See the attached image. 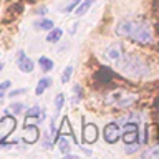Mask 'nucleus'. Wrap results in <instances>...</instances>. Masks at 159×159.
Instances as JSON below:
<instances>
[{"instance_id": "obj_1", "label": "nucleus", "mask_w": 159, "mask_h": 159, "mask_svg": "<svg viewBox=\"0 0 159 159\" xmlns=\"http://www.w3.org/2000/svg\"><path fill=\"white\" fill-rule=\"evenodd\" d=\"M116 35L123 38H133L141 43L152 42V30L144 22H134V20H121L116 25Z\"/></svg>"}, {"instance_id": "obj_2", "label": "nucleus", "mask_w": 159, "mask_h": 159, "mask_svg": "<svg viewBox=\"0 0 159 159\" xmlns=\"http://www.w3.org/2000/svg\"><path fill=\"white\" fill-rule=\"evenodd\" d=\"M116 68L119 70L121 73H124L126 76H131V78H144L149 75V68L148 65L143 61L141 58L138 57H133V55H124L116 60Z\"/></svg>"}, {"instance_id": "obj_3", "label": "nucleus", "mask_w": 159, "mask_h": 159, "mask_svg": "<svg viewBox=\"0 0 159 159\" xmlns=\"http://www.w3.org/2000/svg\"><path fill=\"white\" fill-rule=\"evenodd\" d=\"M123 129L124 133H121V138L124 144H128V146H131L133 144H138V136H139V129H138V123H124L123 124Z\"/></svg>"}, {"instance_id": "obj_4", "label": "nucleus", "mask_w": 159, "mask_h": 159, "mask_svg": "<svg viewBox=\"0 0 159 159\" xmlns=\"http://www.w3.org/2000/svg\"><path fill=\"white\" fill-rule=\"evenodd\" d=\"M103 136H104V141L108 144H114L119 141V138H121V129H119V124L118 123H108L106 126H104V131H103Z\"/></svg>"}, {"instance_id": "obj_5", "label": "nucleus", "mask_w": 159, "mask_h": 159, "mask_svg": "<svg viewBox=\"0 0 159 159\" xmlns=\"http://www.w3.org/2000/svg\"><path fill=\"white\" fill-rule=\"evenodd\" d=\"M96 139H98V128H96V124H93V123L84 124V126H83V141L86 144H93Z\"/></svg>"}, {"instance_id": "obj_6", "label": "nucleus", "mask_w": 159, "mask_h": 159, "mask_svg": "<svg viewBox=\"0 0 159 159\" xmlns=\"http://www.w3.org/2000/svg\"><path fill=\"white\" fill-rule=\"evenodd\" d=\"M17 63H18V68H20V71H22V73H32L33 68H35L33 61H32V60H30L23 52H18Z\"/></svg>"}, {"instance_id": "obj_7", "label": "nucleus", "mask_w": 159, "mask_h": 159, "mask_svg": "<svg viewBox=\"0 0 159 159\" xmlns=\"http://www.w3.org/2000/svg\"><path fill=\"white\" fill-rule=\"evenodd\" d=\"M25 138H23V141L27 143V144H33V143H37V139H38V128L35 126V124H27L25 123Z\"/></svg>"}, {"instance_id": "obj_8", "label": "nucleus", "mask_w": 159, "mask_h": 159, "mask_svg": "<svg viewBox=\"0 0 159 159\" xmlns=\"http://www.w3.org/2000/svg\"><path fill=\"white\" fill-rule=\"evenodd\" d=\"M104 53H106V58L108 60L116 61V60H119V58L123 57V47H121V43H114V45H111V47H108Z\"/></svg>"}, {"instance_id": "obj_9", "label": "nucleus", "mask_w": 159, "mask_h": 159, "mask_svg": "<svg viewBox=\"0 0 159 159\" xmlns=\"http://www.w3.org/2000/svg\"><path fill=\"white\" fill-rule=\"evenodd\" d=\"M52 83H53V80H52V78H42V80L38 81L37 88H35V94H37V96H40V94H43L45 89L52 86Z\"/></svg>"}, {"instance_id": "obj_10", "label": "nucleus", "mask_w": 159, "mask_h": 159, "mask_svg": "<svg viewBox=\"0 0 159 159\" xmlns=\"http://www.w3.org/2000/svg\"><path fill=\"white\" fill-rule=\"evenodd\" d=\"M96 2V0H83V2H80L78 3V7H76V10H75V13L78 15V17H81V15H84L89 10V7Z\"/></svg>"}, {"instance_id": "obj_11", "label": "nucleus", "mask_w": 159, "mask_h": 159, "mask_svg": "<svg viewBox=\"0 0 159 159\" xmlns=\"http://www.w3.org/2000/svg\"><path fill=\"white\" fill-rule=\"evenodd\" d=\"M136 99H138L136 94H129V96H124V94H123V96L119 98L114 104H116L118 108H126V106H129V104H133Z\"/></svg>"}, {"instance_id": "obj_12", "label": "nucleus", "mask_w": 159, "mask_h": 159, "mask_svg": "<svg viewBox=\"0 0 159 159\" xmlns=\"http://www.w3.org/2000/svg\"><path fill=\"white\" fill-rule=\"evenodd\" d=\"M27 118H38L40 123H42L45 119V111L40 109V106H33V108H30L27 111Z\"/></svg>"}, {"instance_id": "obj_13", "label": "nucleus", "mask_w": 159, "mask_h": 159, "mask_svg": "<svg viewBox=\"0 0 159 159\" xmlns=\"http://www.w3.org/2000/svg\"><path fill=\"white\" fill-rule=\"evenodd\" d=\"M61 35H63V32L60 28H52L50 30V33L47 35V42L48 43H57V42H60V38H61Z\"/></svg>"}, {"instance_id": "obj_14", "label": "nucleus", "mask_w": 159, "mask_h": 159, "mask_svg": "<svg viewBox=\"0 0 159 159\" xmlns=\"http://www.w3.org/2000/svg\"><path fill=\"white\" fill-rule=\"evenodd\" d=\"M38 63H40V66H42L43 71H50V70H53V66H55L53 60H50V58H47V57H40Z\"/></svg>"}, {"instance_id": "obj_15", "label": "nucleus", "mask_w": 159, "mask_h": 159, "mask_svg": "<svg viewBox=\"0 0 159 159\" xmlns=\"http://www.w3.org/2000/svg\"><path fill=\"white\" fill-rule=\"evenodd\" d=\"M53 27H55L53 22H52V20H47V18L40 20V22L35 23V28H40V30H52Z\"/></svg>"}, {"instance_id": "obj_16", "label": "nucleus", "mask_w": 159, "mask_h": 159, "mask_svg": "<svg viewBox=\"0 0 159 159\" xmlns=\"http://www.w3.org/2000/svg\"><path fill=\"white\" fill-rule=\"evenodd\" d=\"M58 148H60V151H61L63 154H68L70 152V141L65 136H61L60 141H58Z\"/></svg>"}, {"instance_id": "obj_17", "label": "nucleus", "mask_w": 159, "mask_h": 159, "mask_svg": "<svg viewBox=\"0 0 159 159\" xmlns=\"http://www.w3.org/2000/svg\"><path fill=\"white\" fill-rule=\"evenodd\" d=\"M63 103H65V96H63V93H58L57 96H55V113H60L61 111V108H63Z\"/></svg>"}, {"instance_id": "obj_18", "label": "nucleus", "mask_w": 159, "mask_h": 159, "mask_svg": "<svg viewBox=\"0 0 159 159\" xmlns=\"http://www.w3.org/2000/svg\"><path fill=\"white\" fill-rule=\"evenodd\" d=\"M143 157H152V159H159V144L157 146H152L149 151H146L143 154Z\"/></svg>"}, {"instance_id": "obj_19", "label": "nucleus", "mask_w": 159, "mask_h": 159, "mask_svg": "<svg viewBox=\"0 0 159 159\" xmlns=\"http://www.w3.org/2000/svg\"><path fill=\"white\" fill-rule=\"evenodd\" d=\"M71 73H73V66H68L63 70V73H61V78H60V81H61L63 84L66 83V81H70V78H71Z\"/></svg>"}, {"instance_id": "obj_20", "label": "nucleus", "mask_w": 159, "mask_h": 159, "mask_svg": "<svg viewBox=\"0 0 159 159\" xmlns=\"http://www.w3.org/2000/svg\"><path fill=\"white\" fill-rule=\"evenodd\" d=\"M80 99H81V86H80V84H75L73 86V99H71V103L76 104V103H80Z\"/></svg>"}, {"instance_id": "obj_21", "label": "nucleus", "mask_w": 159, "mask_h": 159, "mask_svg": "<svg viewBox=\"0 0 159 159\" xmlns=\"http://www.w3.org/2000/svg\"><path fill=\"white\" fill-rule=\"evenodd\" d=\"M123 94H124L123 91H114L113 94H109V96L106 98V104H114V103H116L119 98L123 96Z\"/></svg>"}, {"instance_id": "obj_22", "label": "nucleus", "mask_w": 159, "mask_h": 159, "mask_svg": "<svg viewBox=\"0 0 159 159\" xmlns=\"http://www.w3.org/2000/svg\"><path fill=\"white\" fill-rule=\"evenodd\" d=\"M23 93H27V89H25V88H18V89H13V91H10L8 96L13 98V96H20V94H23Z\"/></svg>"}, {"instance_id": "obj_23", "label": "nucleus", "mask_w": 159, "mask_h": 159, "mask_svg": "<svg viewBox=\"0 0 159 159\" xmlns=\"http://www.w3.org/2000/svg\"><path fill=\"white\" fill-rule=\"evenodd\" d=\"M80 2H81V0H71V2H70V3L66 5V8H65V12H66V13H68V12H71V10H73L75 7H76V5H78Z\"/></svg>"}, {"instance_id": "obj_24", "label": "nucleus", "mask_w": 159, "mask_h": 159, "mask_svg": "<svg viewBox=\"0 0 159 159\" xmlns=\"http://www.w3.org/2000/svg\"><path fill=\"white\" fill-rule=\"evenodd\" d=\"M22 109H23V104H22V103H13V104H12V111H13L15 114L22 113Z\"/></svg>"}, {"instance_id": "obj_25", "label": "nucleus", "mask_w": 159, "mask_h": 159, "mask_svg": "<svg viewBox=\"0 0 159 159\" xmlns=\"http://www.w3.org/2000/svg\"><path fill=\"white\" fill-rule=\"evenodd\" d=\"M7 88H10V81H3L2 84H0V98L5 94V89Z\"/></svg>"}, {"instance_id": "obj_26", "label": "nucleus", "mask_w": 159, "mask_h": 159, "mask_svg": "<svg viewBox=\"0 0 159 159\" xmlns=\"http://www.w3.org/2000/svg\"><path fill=\"white\" fill-rule=\"evenodd\" d=\"M78 22H73L71 23V27H70V33H71V35H75V33H76V27H78Z\"/></svg>"}, {"instance_id": "obj_27", "label": "nucleus", "mask_w": 159, "mask_h": 159, "mask_svg": "<svg viewBox=\"0 0 159 159\" xmlns=\"http://www.w3.org/2000/svg\"><path fill=\"white\" fill-rule=\"evenodd\" d=\"M45 12H47V8H45V7H42V8L38 10V13H40V15H45Z\"/></svg>"}, {"instance_id": "obj_28", "label": "nucleus", "mask_w": 159, "mask_h": 159, "mask_svg": "<svg viewBox=\"0 0 159 159\" xmlns=\"http://www.w3.org/2000/svg\"><path fill=\"white\" fill-rule=\"evenodd\" d=\"M2 70H3V63H0V71H2Z\"/></svg>"}]
</instances>
